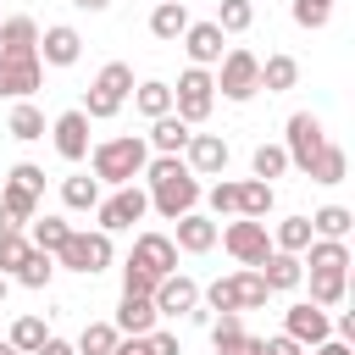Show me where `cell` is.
Here are the masks:
<instances>
[{
  "instance_id": "obj_2",
  "label": "cell",
  "mask_w": 355,
  "mask_h": 355,
  "mask_svg": "<svg viewBox=\"0 0 355 355\" xmlns=\"http://www.w3.org/2000/svg\"><path fill=\"white\" fill-rule=\"evenodd\" d=\"M144 161H150V144H144L139 133H122V139H105V144L89 150L94 183H111V189L139 183V178H144Z\"/></svg>"
},
{
  "instance_id": "obj_29",
  "label": "cell",
  "mask_w": 355,
  "mask_h": 355,
  "mask_svg": "<svg viewBox=\"0 0 355 355\" xmlns=\"http://www.w3.org/2000/svg\"><path fill=\"white\" fill-rule=\"evenodd\" d=\"M344 172H349V155H344V144L327 139V144L316 150V161H311L305 178H311V183H344Z\"/></svg>"
},
{
  "instance_id": "obj_33",
  "label": "cell",
  "mask_w": 355,
  "mask_h": 355,
  "mask_svg": "<svg viewBox=\"0 0 355 355\" xmlns=\"http://www.w3.org/2000/svg\"><path fill=\"white\" fill-rule=\"evenodd\" d=\"M344 294H349V272H311V305L333 311L344 305Z\"/></svg>"
},
{
  "instance_id": "obj_8",
  "label": "cell",
  "mask_w": 355,
  "mask_h": 355,
  "mask_svg": "<svg viewBox=\"0 0 355 355\" xmlns=\"http://www.w3.org/2000/svg\"><path fill=\"white\" fill-rule=\"evenodd\" d=\"M216 67H222V72H216V89H222L233 105H244L250 94H261V55H255V50L239 44V50H227Z\"/></svg>"
},
{
  "instance_id": "obj_48",
  "label": "cell",
  "mask_w": 355,
  "mask_h": 355,
  "mask_svg": "<svg viewBox=\"0 0 355 355\" xmlns=\"http://www.w3.org/2000/svg\"><path fill=\"white\" fill-rule=\"evenodd\" d=\"M216 355H266L255 333H239V338H216Z\"/></svg>"
},
{
  "instance_id": "obj_42",
  "label": "cell",
  "mask_w": 355,
  "mask_h": 355,
  "mask_svg": "<svg viewBox=\"0 0 355 355\" xmlns=\"http://www.w3.org/2000/svg\"><path fill=\"white\" fill-rule=\"evenodd\" d=\"M28 255H33L28 233H0V272H6V277H11V272H17L22 261H28Z\"/></svg>"
},
{
  "instance_id": "obj_5",
  "label": "cell",
  "mask_w": 355,
  "mask_h": 355,
  "mask_svg": "<svg viewBox=\"0 0 355 355\" xmlns=\"http://www.w3.org/2000/svg\"><path fill=\"white\" fill-rule=\"evenodd\" d=\"M116 261V250H111V233H89V227H72V239L55 250V266H67V272H83V277H94V272H105Z\"/></svg>"
},
{
  "instance_id": "obj_36",
  "label": "cell",
  "mask_w": 355,
  "mask_h": 355,
  "mask_svg": "<svg viewBox=\"0 0 355 355\" xmlns=\"http://www.w3.org/2000/svg\"><path fill=\"white\" fill-rule=\"evenodd\" d=\"M305 222H311V239H344L349 222H355V211H349V205H322V211L305 216Z\"/></svg>"
},
{
  "instance_id": "obj_24",
  "label": "cell",
  "mask_w": 355,
  "mask_h": 355,
  "mask_svg": "<svg viewBox=\"0 0 355 355\" xmlns=\"http://www.w3.org/2000/svg\"><path fill=\"white\" fill-rule=\"evenodd\" d=\"M300 266H311V272H349V244L344 239H311Z\"/></svg>"
},
{
  "instance_id": "obj_32",
  "label": "cell",
  "mask_w": 355,
  "mask_h": 355,
  "mask_svg": "<svg viewBox=\"0 0 355 355\" xmlns=\"http://www.w3.org/2000/svg\"><path fill=\"white\" fill-rule=\"evenodd\" d=\"M272 205H277L272 183H261V178L239 183V216H250V222H266V211H272Z\"/></svg>"
},
{
  "instance_id": "obj_25",
  "label": "cell",
  "mask_w": 355,
  "mask_h": 355,
  "mask_svg": "<svg viewBox=\"0 0 355 355\" xmlns=\"http://www.w3.org/2000/svg\"><path fill=\"white\" fill-rule=\"evenodd\" d=\"M39 50V22L33 17H0V55H28Z\"/></svg>"
},
{
  "instance_id": "obj_10",
  "label": "cell",
  "mask_w": 355,
  "mask_h": 355,
  "mask_svg": "<svg viewBox=\"0 0 355 355\" xmlns=\"http://www.w3.org/2000/svg\"><path fill=\"white\" fill-rule=\"evenodd\" d=\"M327 144V133H322V116L316 111H294L288 116V139H283V155H288V166H300V172H311V161H316V150Z\"/></svg>"
},
{
  "instance_id": "obj_20",
  "label": "cell",
  "mask_w": 355,
  "mask_h": 355,
  "mask_svg": "<svg viewBox=\"0 0 355 355\" xmlns=\"http://www.w3.org/2000/svg\"><path fill=\"white\" fill-rule=\"evenodd\" d=\"M189 139H194V128H189V122H178V116L166 111V116H155V122H150V139H144V144H150V155H183V150H189Z\"/></svg>"
},
{
  "instance_id": "obj_50",
  "label": "cell",
  "mask_w": 355,
  "mask_h": 355,
  "mask_svg": "<svg viewBox=\"0 0 355 355\" xmlns=\"http://www.w3.org/2000/svg\"><path fill=\"white\" fill-rule=\"evenodd\" d=\"M261 349H266V355H305V349H300L288 333H272V338H261Z\"/></svg>"
},
{
  "instance_id": "obj_12",
  "label": "cell",
  "mask_w": 355,
  "mask_h": 355,
  "mask_svg": "<svg viewBox=\"0 0 355 355\" xmlns=\"http://www.w3.org/2000/svg\"><path fill=\"white\" fill-rule=\"evenodd\" d=\"M39 83H44L39 50H28V55H0V100H33Z\"/></svg>"
},
{
  "instance_id": "obj_16",
  "label": "cell",
  "mask_w": 355,
  "mask_h": 355,
  "mask_svg": "<svg viewBox=\"0 0 355 355\" xmlns=\"http://www.w3.org/2000/svg\"><path fill=\"white\" fill-rule=\"evenodd\" d=\"M50 139H55V155L61 161H83L89 155V116L83 111H61L50 122Z\"/></svg>"
},
{
  "instance_id": "obj_52",
  "label": "cell",
  "mask_w": 355,
  "mask_h": 355,
  "mask_svg": "<svg viewBox=\"0 0 355 355\" xmlns=\"http://www.w3.org/2000/svg\"><path fill=\"white\" fill-rule=\"evenodd\" d=\"M333 338H344V344H349V338H355V311H344V316H338V322H333Z\"/></svg>"
},
{
  "instance_id": "obj_28",
  "label": "cell",
  "mask_w": 355,
  "mask_h": 355,
  "mask_svg": "<svg viewBox=\"0 0 355 355\" xmlns=\"http://www.w3.org/2000/svg\"><path fill=\"white\" fill-rule=\"evenodd\" d=\"M6 133H11V139H22V144L44 139V111H39L33 100H17V105H11V116H6Z\"/></svg>"
},
{
  "instance_id": "obj_26",
  "label": "cell",
  "mask_w": 355,
  "mask_h": 355,
  "mask_svg": "<svg viewBox=\"0 0 355 355\" xmlns=\"http://www.w3.org/2000/svg\"><path fill=\"white\" fill-rule=\"evenodd\" d=\"M183 28H189V6L155 0V11H150V33H155L161 44H178V39H183Z\"/></svg>"
},
{
  "instance_id": "obj_47",
  "label": "cell",
  "mask_w": 355,
  "mask_h": 355,
  "mask_svg": "<svg viewBox=\"0 0 355 355\" xmlns=\"http://www.w3.org/2000/svg\"><path fill=\"white\" fill-rule=\"evenodd\" d=\"M239 333H250V327H244V311H222V316L211 322V344H216V338H239Z\"/></svg>"
},
{
  "instance_id": "obj_27",
  "label": "cell",
  "mask_w": 355,
  "mask_h": 355,
  "mask_svg": "<svg viewBox=\"0 0 355 355\" xmlns=\"http://www.w3.org/2000/svg\"><path fill=\"white\" fill-rule=\"evenodd\" d=\"M133 105H139V116H166L172 111V83H161V78H144V83H133Z\"/></svg>"
},
{
  "instance_id": "obj_54",
  "label": "cell",
  "mask_w": 355,
  "mask_h": 355,
  "mask_svg": "<svg viewBox=\"0 0 355 355\" xmlns=\"http://www.w3.org/2000/svg\"><path fill=\"white\" fill-rule=\"evenodd\" d=\"M111 355H144V338H116V349Z\"/></svg>"
},
{
  "instance_id": "obj_37",
  "label": "cell",
  "mask_w": 355,
  "mask_h": 355,
  "mask_svg": "<svg viewBox=\"0 0 355 355\" xmlns=\"http://www.w3.org/2000/svg\"><path fill=\"white\" fill-rule=\"evenodd\" d=\"M305 244H311V222H305V216H283V222L272 227V250H283V255H305Z\"/></svg>"
},
{
  "instance_id": "obj_23",
  "label": "cell",
  "mask_w": 355,
  "mask_h": 355,
  "mask_svg": "<svg viewBox=\"0 0 355 355\" xmlns=\"http://www.w3.org/2000/svg\"><path fill=\"white\" fill-rule=\"evenodd\" d=\"M216 227H222V222H211V216L189 211V216H178V239H172V244H178L183 255H205V250L216 244Z\"/></svg>"
},
{
  "instance_id": "obj_56",
  "label": "cell",
  "mask_w": 355,
  "mask_h": 355,
  "mask_svg": "<svg viewBox=\"0 0 355 355\" xmlns=\"http://www.w3.org/2000/svg\"><path fill=\"white\" fill-rule=\"evenodd\" d=\"M6 294H11V277H6V272H0V305H6Z\"/></svg>"
},
{
  "instance_id": "obj_31",
  "label": "cell",
  "mask_w": 355,
  "mask_h": 355,
  "mask_svg": "<svg viewBox=\"0 0 355 355\" xmlns=\"http://www.w3.org/2000/svg\"><path fill=\"white\" fill-rule=\"evenodd\" d=\"M300 83V61L294 55H266L261 61V89L266 94H283V89H294Z\"/></svg>"
},
{
  "instance_id": "obj_39",
  "label": "cell",
  "mask_w": 355,
  "mask_h": 355,
  "mask_svg": "<svg viewBox=\"0 0 355 355\" xmlns=\"http://www.w3.org/2000/svg\"><path fill=\"white\" fill-rule=\"evenodd\" d=\"M116 338H122V333H116L111 322H89V327L78 333V344H72V349H78V355H111V349H116Z\"/></svg>"
},
{
  "instance_id": "obj_57",
  "label": "cell",
  "mask_w": 355,
  "mask_h": 355,
  "mask_svg": "<svg viewBox=\"0 0 355 355\" xmlns=\"http://www.w3.org/2000/svg\"><path fill=\"white\" fill-rule=\"evenodd\" d=\"M0 355H17V349H11V344H6V338H0Z\"/></svg>"
},
{
  "instance_id": "obj_15",
  "label": "cell",
  "mask_w": 355,
  "mask_h": 355,
  "mask_svg": "<svg viewBox=\"0 0 355 355\" xmlns=\"http://www.w3.org/2000/svg\"><path fill=\"white\" fill-rule=\"evenodd\" d=\"M78 55H83V33L72 22H55L39 33V67H72Z\"/></svg>"
},
{
  "instance_id": "obj_43",
  "label": "cell",
  "mask_w": 355,
  "mask_h": 355,
  "mask_svg": "<svg viewBox=\"0 0 355 355\" xmlns=\"http://www.w3.org/2000/svg\"><path fill=\"white\" fill-rule=\"evenodd\" d=\"M200 200H205L216 216H239V183H211Z\"/></svg>"
},
{
  "instance_id": "obj_7",
  "label": "cell",
  "mask_w": 355,
  "mask_h": 355,
  "mask_svg": "<svg viewBox=\"0 0 355 355\" xmlns=\"http://www.w3.org/2000/svg\"><path fill=\"white\" fill-rule=\"evenodd\" d=\"M216 239H222V250H227L239 266H250V272L272 255V233H266V222H250V216H233L227 227H216Z\"/></svg>"
},
{
  "instance_id": "obj_38",
  "label": "cell",
  "mask_w": 355,
  "mask_h": 355,
  "mask_svg": "<svg viewBox=\"0 0 355 355\" xmlns=\"http://www.w3.org/2000/svg\"><path fill=\"white\" fill-rule=\"evenodd\" d=\"M22 288H50V277H55V255H44V250H33L17 272H11Z\"/></svg>"
},
{
  "instance_id": "obj_35",
  "label": "cell",
  "mask_w": 355,
  "mask_h": 355,
  "mask_svg": "<svg viewBox=\"0 0 355 355\" xmlns=\"http://www.w3.org/2000/svg\"><path fill=\"white\" fill-rule=\"evenodd\" d=\"M61 205H67V211H94V205H100V183H94L89 172L61 178Z\"/></svg>"
},
{
  "instance_id": "obj_41",
  "label": "cell",
  "mask_w": 355,
  "mask_h": 355,
  "mask_svg": "<svg viewBox=\"0 0 355 355\" xmlns=\"http://www.w3.org/2000/svg\"><path fill=\"white\" fill-rule=\"evenodd\" d=\"M250 166H255V178H261V183H272V178H283V172H288V155H283V144H255Z\"/></svg>"
},
{
  "instance_id": "obj_3",
  "label": "cell",
  "mask_w": 355,
  "mask_h": 355,
  "mask_svg": "<svg viewBox=\"0 0 355 355\" xmlns=\"http://www.w3.org/2000/svg\"><path fill=\"white\" fill-rule=\"evenodd\" d=\"M128 94H133V67H128V61H105V67H100V78L89 83V94H83V105H78V111H83L89 122H105V116H116V111H122V100H128Z\"/></svg>"
},
{
  "instance_id": "obj_11",
  "label": "cell",
  "mask_w": 355,
  "mask_h": 355,
  "mask_svg": "<svg viewBox=\"0 0 355 355\" xmlns=\"http://www.w3.org/2000/svg\"><path fill=\"white\" fill-rule=\"evenodd\" d=\"M283 333H288L300 349H316L322 338H333V316H327L322 305L300 300V305H288V311H283Z\"/></svg>"
},
{
  "instance_id": "obj_58",
  "label": "cell",
  "mask_w": 355,
  "mask_h": 355,
  "mask_svg": "<svg viewBox=\"0 0 355 355\" xmlns=\"http://www.w3.org/2000/svg\"><path fill=\"white\" fill-rule=\"evenodd\" d=\"M172 6H189V0H172Z\"/></svg>"
},
{
  "instance_id": "obj_45",
  "label": "cell",
  "mask_w": 355,
  "mask_h": 355,
  "mask_svg": "<svg viewBox=\"0 0 355 355\" xmlns=\"http://www.w3.org/2000/svg\"><path fill=\"white\" fill-rule=\"evenodd\" d=\"M155 283H161V277H150L144 266H133V261L122 266V294H144V300H150V294H155Z\"/></svg>"
},
{
  "instance_id": "obj_4",
  "label": "cell",
  "mask_w": 355,
  "mask_h": 355,
  "mask_svg": "<svg viewBox=\"0 0 355 355\" xmlns=\"http://www.w3.org/2000/svg\"><path fill=\"white\" fill-rule=\"evenodd\" d=\"M211 105H216V78L205 67H183L178 72V89H172V116L189 122V128H200L211 116Z\"/></svg>"
},
{
  "instance_id": "obj_51",
  "label": "cell",
  "mask_w": 355,
  "mask_h": 355,
  "mask_svg": "<svg viewBox=\"0 0 355 355\" xmlns=\"http://www.w3.org/2000/svg\"><path fill=\"white\" fill-rule=\"evenodd\" d=\"M33 355H78V349H72V344H67V338H55V333H50V338H44V344H39V349H33Z\"/></svg>"
},
{
  "instance_id": "obj_53",
  "label": "cell",
  "mask_w": 355,
  "mask_h": 355,
  "mask_svg": "<svg viewBox=\"0 0 355 355\" xmlns=\"http://www.w3.org/2000/svg\"><path fill=\"white\" fill-rule=\"evenodd\" d=\"M311 355H355V349H349V344H344V338H322V344H316V349H311Z\"/></svg>"
},
{
  "instance_id": "obj_30",
  "label": "cell",
  "mask_w": 355,
  "mask_h": 355,
  "mask_svg": "<svg viewBox=\"0 0 355 355\" xmlns=\"http://www.w3.org/2000/svg\"><path fill=\"white\" fill-rule=\"evenodd\" d=\"M67 239H72V222H61V216H33L28 222V244L44 250V255H55Z\"/></svg>"
},
{
  "instance_id": "obj_17",
  "label": "cell",
  "mask_w": 355,
  "mask_h": 355,
  "mask_svg": "<svg viewBox=\"0 0 355 355\" xmlns=\"http://www.w3.org/2000/svg\"><path fill=\"white\" fill-rule=\"evenodd\" d=\"M183 155H189L183 166H189L194 178H216V172H227V139H222V133H194Z\"/></svg>"
},
{
  "instance_id": "obj_49",
  "label": "cell",
  "mask_w": 355,
  "mask_h": 355,
  "mask_svg": "<svg viewBox=\"0 0 355 355\" xmlns=\"http://www.w3.org/2000/svg\"><path fill=\"white\" fill-rule=\"evenodd\" d=\"M144 355H183V349H178V333H166V327L144 333Z\"/></svg>"
},
{
  "instance_id": "obj_40",
  "label": "cell",
  "mask_w": 355,
  "mask_h": 355,
  "mask_svg": "<svg viewBox=\"0 0 355 355\" xmlns=\"http://www.w3.org/2000/svg\"><path fill=\"white\" fill-rule=\"evenodd\" d=\"M211 22H216L222 33H250V22H255V6H250V0H222Z\"/></svg>"
},
{
  "instance_id": "obj_18",
  "label": "cell",
  "mask_w": 355,
  "mask_h": 355,
  "mask_svg": "<svg viewBox=\"0 0 355 355\" xmlns=\"http://www.w3.org/2000/svg\"><path fill=\"white\" fill-rule=\"evenodd\" d=\"M39 216V194H28L22 183H0V233H22L28 222Z\"/></svg>"
},
{
  "instance_id": "obj_1",
  "label": "cell",
  "mask_w": 355,
  "mask_h": 355,
  "mask_svg": "<svg viewBox=\"0 0 355 355\" xmlns=\"http://www.w3.org/2000/svg\"><path fill=\"white\" fill-rule=\"evenodd\" d=\"M144 194H150V211H161L166 222L189 216L200 205V178L183 166V155H150L144 161Z\"/></svg>"
},
{
  "instance_id": "obj_34",
  "label": "cell",
  "mask_w": 355,
  "mask_h": 355,
  "mask_svg": "<svg viewBox=\"0 0 355 355\" xmlns=\"http://www.w3.org/2000/svg\"><path fill=\"white\" fill-rule=\"evenodd\" d=\"M44 338H50V327H44V316H33V311H28V316H17V322H11V333H6V344H11L17 355H33Z\"/></svg>"
},
{
  "instance_id": "obj_55",
  "label": "cell",
  "mask_w": 355,
  "mask_h": 355,
  "mask_svg": "<svg viewBox=\"0 0 355 355\" xmlns=\"http://www.w3.org/2000/svg\"><path fill=\"white\" fill-rule=\"evenodd\" d=\"M72 6H78V11H105L111 0H72Z\"/></svg>"
},
{
  "instance_id": "obj_9",
  "label": "cell",
  "mask_w": 355,
  "mask_h": 355,
  "mask_svg": "<svg viewBox=\"0 0 355 355\" xmlns=\"http://www.w3.org/2000/svg\"><path fill=\"white\" fill-rule=\"evenodd\" d=\"M144 211H150V194L139 189V183H122L116 194H100V205H94V227L100 233H122V227H133V222H144Z\"/></svg>"
},
{
  "instance_id": "obj_22",
  "label": "cell",
  "mask_w": 355,
  "mask_h": 355,
  "mask_svg": "<svg viewBox=\"0 0 355 355\" xmlns=\"http://www.w3.org/2000/svg\"><path fill=\"white\" fill-rule=\"evenodd\" d=\"M155 322H161V316H155V305H150L144 294H122V305H116V322H111V327H116V333H128V338H144V333H155Z\"/></svg>"
},
{
  "instance_id": "obj_19",
  "label": "cell",
  "mask_w": 355,
  "mask_h": 355,
  "mask_svg": "<svg viewBox=\"0 0 355 355\" xmlns=\"http://www.w3.org/2000/svg\"><path fill=\"white\" fill-rule=\"evenodd\" d=\"M183 50H189V67H205V72L227 55V50H222V28H216V22H189V28H183Z\"/></svg>"
},
{
  "instance_id": "obj_13",
  "label": "cell",
  "mask_w": 355,
  "mask_h": 355,
  "mask_svg": "<svg viewBox=\"0 0 355 355\" xmlns=\"http://www.w3.org/2000/svg\"><path fill=\"white\" fill-rule=\"evenodd\" d=\"M128 261H133V266H144L150 277H172V272H178V244H172L166 233H139Z\"/></svg>"
},
{
  "instance_id": "obj_44",
  "label": "cell",
  "mask_w": 355,
  "mask_h": 355,
  "mask_svg": "<svg viewBox=\"0 0 355 355\" xmlns=\"http://www.w3.org/2000/svg\"><path fill=\"white\" fill-rule=\"evenodd\" d=\"M327 17H333V0H294V22L300 28H327Z\"/></svg>"
},
{
  "instance_id": "obj_21",
  "label": "cell",
  "mask_w": 355,
  "mask_h": 355,
  "mask_svg": "<svg viewBox=\"0 0 355 355\" xmlns=\"http://www.w3.org/2000/svg\"><path fill=\"white\" fill-rule=\"evenodd\" d=\"M255 272H261V283H266L272 294H288V288H300V283H305V266H300V255H283V250H272V255H266Z\"/></svg>"
},
{
  "instance_id": "obj_46",
  "label": "cell",
  "mask_w": 355,
  "mask_h": 355,
  "mask_svg": "<svg viewBox=\"0 0 355 355\" xmlns=\"http://www.w3.org/2000/svg\"><path fill=\"white\" fill-rule=\"evenodd\" d=\"M11 183H22L28 194H44V166H33V161H17V166H11Z\"/></svg>"
},
{
  "instance_id": "obj_6",
  "label": "cell",
  "mask_w": 355,
  "mask_h": 355,
  "mask_svg": "<svg viewBox=\"0 0 355 355\" xmlns=\"http://www.w3.org/2000/svg\"><path fill=\"white\" fill-rule=\"evenodd\" d=\"M205 300H211V311H261V305L272 300V288L261 283V272L239 266L233 277H216V283L205 288Z\"/></svg>"
},
{
  "instance_id": "obj_14",
  "label": "cell",
  "mask_w": 355,
  "mask_h": 355,
  "mask_svg": "<svg viewBox=\"0 0 355 355\" xmlns=\"http://www.w3.org/2000/svg\"><path fill=\"white\" fill-rule=\"evenodd\" d=\"M150 305H155V316H189V311L200 305V283H194V277H183V272H172V277H161V283H155Z\"/></svg>"
}]
</instances>
